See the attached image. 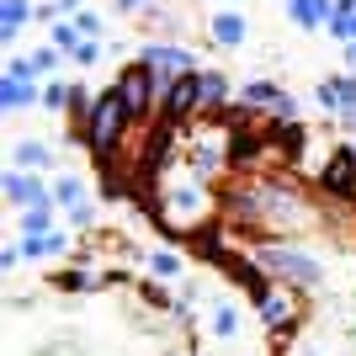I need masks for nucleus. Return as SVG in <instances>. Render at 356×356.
I'll list each match as a JSON object with an SVG mask.
<instances>
[{
    "label": "nucleus",
    "instance_id": "nucleus-1",
    "mask_svg": "<svg viewBox=\"0 0 356 356\" xmlns=\"http://www.w3.org/2000/svg\"><path fill=\"white\" fill-rule=\"evenodd\" d=\"M128 122H134V112L122 106V96H118V90H106V96H96V102H90V118H86V138H90L96 149H102V154H112Z\"/></svg>",
    "mask_w": 356,
    "mask_h": 356
},
{
    "label": "nucleus",
    "instance_id": "nucleus-2",
    "mask_svg": "<svg viewBox=\"0 0 356 356\" xmlns=\"http://www.w3.org/2000/svg\"><path fill=\"white\" fill-rule=\"evenodd\" d=\"M112 90L122 96V106H128L134 118H144L149 106H154V96H165V90H170V80H165V74H154L149 64H138V70H128Z\"/></svg>",
    "mask_w": 356,
    "mask_h": 356
},
{
    "label": "nucleus",
    "instance_id": "nucleus-3",
    "mask_svg": "<svg viewBox=\"0 0 356 356\" xmlns=\"http://www.w3.org/2000/svg\"><path fill=\"white\" fill-rule=\"evenodd\" d=\"M255 261H261L266 271H277V277H293V282H319V266L303 261L298 250H261Z\"/></svg>",
    "mask_w": 356,
    "mask_h": 356
},
{
    "label": "nucleus",
    "instance_id": "nucleus-4",
    "mask_svg": "<svg viewBox=\"0 0 356 356\" xmlns=\"http://www.w3.org/2000/svg\"><path fill=\"white\" fill-rule=\"evenodd\" d=\"M138 64H149L154 74H192V54H186V48H160V43H149Z\"/></svg>",
    "mask_w": 356,
    "mask_h": 356
},
{
    "label": "nucleus",
    "instance_id": "nucleus-5",
    "mask_svg": "<svg viewBox=\"0 0 356 356\" xmlns=\"http://www.w3.org/2000/svg\"><path fill=\"white\" fill-rule=\"evenodd\" d=\"M325 186L335 197H356V154L346 149V154H335V160L325 165Z\"/></svg>",
    "mask_w": 356,
    "mask_h": 356
},
{
    "label": "nucleus",
    "instance_id": "nucleus-6",
    "mask_svg": "<svg viewBox=\"0 0 356 356\" xmlns=\"http://www.w3.org/2000/svg\"><path fill=\"white\" fill-rule=\"evenodd\" d=\"M165 96H170V112H176V118H181V112H197V106H202V90H197V74H176Z\"/></svg>",
    "mask_w": 356,
    "mask_h": 356
},
{
    "label": "nucleus",
    "instance_id": "nucleus-7",
    "mask_svg": "<svg viewBox=\"0 0 356 356\" xmlns=\"http://www.w3.org/2000/svg\"><path fill=\"white\" fill-rule=\"evenodd\" d=\"M6 192H11V202H27V208H38V202H48V197H43V186H38V181H32V176H16V170H11V176H6Z\"/></svg>",
    "mask_w": 356,
    "mask_h": 356
},
{
    "label": "nucleus",
    "instance_id": "nucleus-8",
    "mask_svg": "<svg viewBox=\"0 0 356 356\" xmlns=\"http://www.w3.org/2000/svg\"><path fill=\"white\" fill-rule=\"evenodd\" d=\"M287 11L303 27H319V22H330V0H287Z\"/></svg>",
    "mask_w": 356,
    "mask_h": 356
},
{
    "label": "nucleus",
    "instance_id": "nucleus-9",
    "mask_svg": "<svg viewBox=\"0 0 356 356\" xmlns=\"http://www.w3.org/2000/svg\"><path fill=\"white\" fill-rule=\"evenodd\" d=\"M64 245H70L64 234H27V239H22V255H32V261H38V255H59Z\"/></svg>",
    "mask_w": 356,
    "mask_h": 356
},
{
    "label": "nucleus",
    "instance_id": "nucleus-10",
    "mask_svg": "<svg viewBox=\"0 0 356 356\" xmlns=\"http://www.w3.org/2000/svg\"><path fill=\"white\" fill-rule=\"evenodd\" d=\"M287 314H293V309H287V298L266 287V293H261V319H266V325H287Z\"/></svg>",
    "mask_w": 356,
    "mask_h": 356
},
{
    "label": "nucleus",
    "instance_id": "nucleus-11",
    "mask_svg": "<svg viewBox=\"0 0 356 356\" xmlns=\"http://www.w3.org/2000/svg\"><path fill=\"white\" fill-rule=\"evenodd\" d=\"M213 38H218L223 48H239V38H245V22H239V16H218V22H213Z\"/></svg>",
    "mask_w": 356,
    "mask_h": 356
},
{
    "label": "nucleus",
    "instance_id": "nucleus-12",
    "mask_svg": "<svg viewBox=\"0 0 356 356\" xmlns=\"http://www.w3.org/2000/svg\"><path fill=\"white\" fill-rule=\"evenodd\" d=\"M245 96H250V102H261V106H277V112H287V96H282L277 86H266V80H255Z\"/></svg>",
    "mask_w": 356,
    "mask_h": 356
},
{
    "label": "nucleus",
    "instance_id": "nucleus-13",
    "mask_svg": "<svg viewBox=\"0 0 356 356\" xmlns=\"http://www.w3.org/2000/svg\"><path fill=\"white\" fill-rule=\"evenodd\" d=\"M27 102H32L27 74H6V106H27Z\"/></svg>",
    "mask_w": 356,
    "mask_h": 356
},
{
    "label": "nucleus",
    "instance_id": "nucleus-14",
    "mask_svg": "<svg viewBox=\"0 0 356 356\" xmlns=\"http://www.w3.org/2000/svg\"><path fill=\"white\" fill-rule=\"evenodd\" d=\"M197 90H202V106H213V102H223V96H229L223 74H197Z\"/></svg>",
    "mask_w": 356,
    "mask_h": 356
},
{
    "label": "nucleus",
    "instance_id": "nucleus-15",
    "mask_svg": "<svg viewBox=\"0 0 356 356\" xmlns=\"http://www.w3.org/2000/svg\"><path fill=\"white\" fill-rule=\"evenodd\" d=\"M22 229H27V234H48V202H38V208L22 213Z\"/></svg>",
    "mask_w": 356,
    "mask_h": 356
},
{
    "label": "nucleus",
    "instance_id": "nucleus-16",
    "mask_svg": "<svg viewBox=\"0 0 356 356\" xmlns=\"http://www.w3.org/2000/svg\"><path fill=\"white\" fill-rule=\"evenodd\" d=\"M0 22H6V38H11V32L27 22V0H6V16H0Z\"/></svg>",
    "mask_w": 356,
    "mask_h": 356
},
{
    "label": "nucleus",
    "instance_id": "nucleus-17",
    "mask_svg": "<svg viewBox=\"0 0 356 356\" xmlns=\"http://www.w3.org/2000/svg\"><path fill=\"white\" fill-rule=\"evenodd\" d=\"M16 160L22 165H48V149L43 144H16Z\"/></svg>",
    "mask_w": 356,
    "mask_h": 356
},
{
    "label": "nucleus",
    "instance_id": "nucleus-18",
    "mask_svg": "<svg viewBox=\"0 0 356 356\" xmlns=\"http://www.w3.org/2000/svg\"><path fill=\"white\" fill-rule=\"evenodd\" d=\"M43 102H48V106H70V102H74V90L64 86V80H54V86L43 90Z\"/></svg>",
    "mask_w": 356,
    "mask_h": 356
},
{
    "label": "nucleus",
    "instance_id": "nucleus-19",
    "mask_svg": "<svg viewBox=\"0 0 356 356\" xmlns=\"http://www.w3.org/2000/svg\"><path fill=\"white\" fill-rule=\"evenodd\" d=\"M54 197H59V202H70V208H80V181H59V186H54Z\"/></svg>",
    "mask_w": 356,
    "mask_h": 356
},
{
    "label": "nucleus",
    "instance_id": "nucleus-20",
    "mask_svg": "<svg viewBox=\"0 0 356 356\" xmlns=\"http://www.w3.org/2000/svg\"><path fill=\"white\" fill-rule=\"evenodd\" d=\"M154 271H160V277H176V271H181V261H176L170 250H154Z\"/></svg>",
    "mask_w": 356,
    "mask_h": 356
},
{
    "label": "nucleus",
    "instance_id": "nucleus-21",
    "mask_svg": "<svg viewBox=\"0 0 356 356\" xmlns=\"http://www.w3.org/2000/svg\"><path fill=\"white\" fill-rule=\"evenodd\" d=\"M74 59H80V64H96V59H102V48H96V43H86V38H80V43H74Z\"/></svg>",
    "mask_w": 356,
    "mask_h": 356
},
{
    "label": "nucleus",
    "instance_id": "nucleus-22",
    "mask_svg": "<svg viewBox=\"0 0 356 356\" xmlns=\"http://www.w3.org/2000/svg\"><path fill=\"white\" fill-rule=\"evenodd\" d=\"M213 330H218V335H234V309H218V314H213Z\"/></svg>",
    "mask_w": 356,
    "mask_h": 356
},
{
    "label": "nucleus",
    "instance_id": "nucleus-23",
    "mask_svg": "<svg viewBox=\"0 0 356 356\" xmlns=\"http://www.w3.org/2000/svg\"><path fill=\"white\" fill-rule=\"evenodd\" d=\"M54 43H59V48H70V54H74V43H80V32H74V27H54Z\"/></svg>",
    "mask_w": 356,
    "mask_h": 356
},
{
    "label": "nucleus",
    "instance_id": "nucleus-24",
    "mask_svg": "<svg viewBox=\"0 0 356 356\" xmlns=\"http://www.w3.org/2000/svg\"><path fill=\"white\" fill-rule=\"evenodd\" d=\"M59 6H64V11H74V6H80V0H59Z\"/></svg>",
    "mask_w": 356,
    "mask_h": 356
},
{
    "label": "nucleus",
    "instance_id": "nucleus-25",
    "mask_svg": "<svg viewBox=\"0 0 356 356\" xmlns=\"http://www.w3.org/2000/svg\"><path fill=\"white\" fill-rule=\"evenodd\" d=\"M122 6H144V0H122Z\"/></svg>",
    "mask_w": 356,
    "mask_h": 356
},
{
    "label": "nucleus",
    "instance_id": "nucleus-26",
    "mask_svg": "<svg viewBox=\"0 0 356 356\" xmlns=\"http://www.w3.org/2000/svg\"><path fill=\"white\" fill-rule=\"evenodd\" d=\"M351 64H356V43H351Z\"/></svg>",
    "mask_w": 356,
    "mask_h": 356
}]
</instances>
